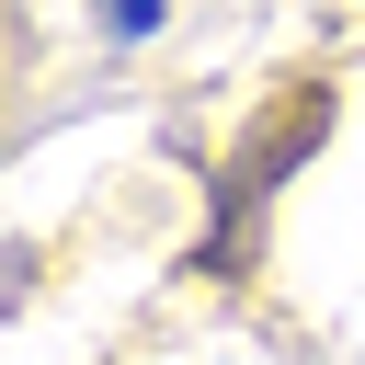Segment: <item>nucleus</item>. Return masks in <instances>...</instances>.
<instances>
[{"label": "nucleus", "instance_id": "nucleus-1", "mask_svg": "<svg viewBox=\"0 0 365 365\" xmlns=\"http://www.w3.org/2000/svg\"><path fill=\"white\" fill-rule=\"evenodd\" d=\"M319 137H331V80H285V91L251 114V137L228 148V171H217V194H205V240H194L182 262H194V274H228V262L251 251V217L285 194V171H297Z\"/></svg>", "mask_w": 365, "mask_h": 365}, {"label": "nucleus", "instance_id": "nucleus-2", "mask_svg": "<svg viewBox=\"0 0 365 365\" xmlns=\"http://www.w3.org/2000/svg\"><path fill=\"white\" fill-rule=\"evenodd\" d=\"M103 34H125V46L160 34V0H103Z\"/></svg>", "mask_w": 365, "mask_h": 365}]
</instances>
